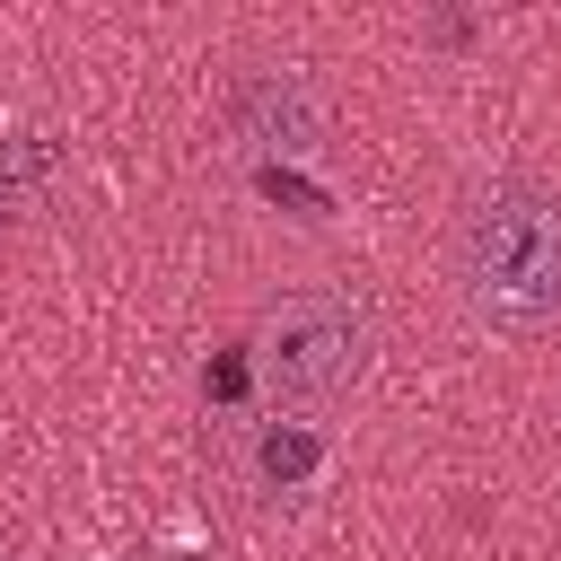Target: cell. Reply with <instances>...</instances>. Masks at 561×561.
<instances>
[{
	"label": "cell",
	"mask_w": 561,
	"mask_h": 561,
	"mask_svg": "<svg viewBox=\"0 0 561 561\" xmlns=\"http://www.w3.org/2000/svg\"><path fill=\"white\" fill-rule=\"evenodd\" d=\"M456 298L500 333L561 324V193L535 175H491L465 193L447 237Z\"/></svg>",
	"instance_id": "cell-1"
},
{
	"label": "cell",
	"mask_w": 561,
	"mask_h": 561,
	"mask_svg": "<svg viewBox=\"0 0 561 561\" xmlns=\"http://www.w3.org/2000/svg\"><path fill=\"white\" fill-rule=\"evenodd\" d=\"M368 351H377V316L351 280H307L289 298H272L263 333H254V368L280 403L316 412V403H342L359 377H368Z\"/></svg>",
	"instance_id": "cell-2"
},
{
	"label": "cell",
	"mask_w": 561,
	"mask_h": 561,
	"mask_svg": "<svg viewBox=\"0 0 561 561\" xmlns=\"http://www.w3.org/2000/svg\"><path fill=\"white\" fill-rule=\"evenodd\" d=\"M228 114H237L245 140H263V149H280V158L324 149V96L307 88V70H245V79L228 88Z\"/></svg>",
	"instance_id": "cell-3"
},
{
	"label": "cell",
	"mask_w": 561,
	"mask_h": 561,
	"mask_svg": "<svg viewBox=\"0 0 561 561\" xmlns=\"http://www.w3.org/2000/svg\"><path fill=\"white\" fill-rule=\"evenodd\" d=\"M307 465H316V447H307V438H280V430L263 438V473H272V482H289V473H307Z\"/></svg>",
	"instance_id": "cell-4"
},
{
	"label": "cell",
	"mask_w": 561,
	"mask_h": 561,
	"mask_svg": "<svg viewBox=\"0 0 561 561\" xmlns=\"http://www.w3.org/2000/svg\"><path fill=\"white\" fill-rule=\"evenodd\" d=\"M0 561H9V552H0Z\"/></svg>",
	"instance_id": "cell-5"
}]
</instances>
